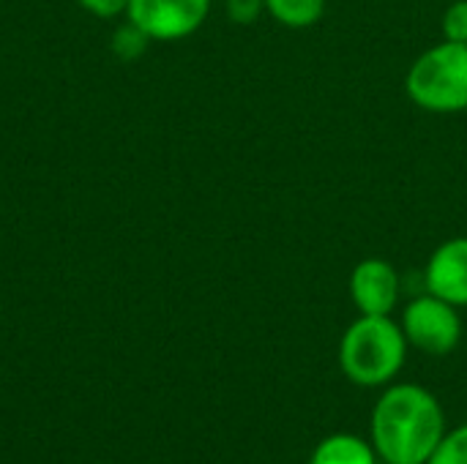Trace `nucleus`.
<instances>
[{
	"instance_id": "nucleus-13",
	"label": "nucleus",
	"mask_w": 467,
	"mask_h": 464,
	"mask_svg": "<svg viewBox=\"0 0 467 464\" xmlns=\"http://www.w3.org/2000/svg\"><path fill=\"white\" fill-rule=\"evenodd\" d=\"M233 25H254L265 14V0H224Z\"/></svg>"
},
{
	"instance_id": "nucleus-2",
	"label": "nucleus",
	"mask_w": 467,
	"mask_h": 464,
	"mask_svg": "<svg viewBox=\"0 0 467 464\" xmlns=\"http://www.w3.org/2000/svg\"><path fill=\"white\" fill-rule=\"evenodd\" d=\"M408 339L391 314H361L339 342V366L353 386H389L405 366Z\"/></svg>"
},
{
	"instance_id": "nucleus-10",
	"label": "nucleus",
	"mask_w": 467,
	"mask_h": 464,
	"mask_svg": "<svg viewBox=\"0 0 467 464\" xmlns=\"http://www.w3.org/2000/svg\"><path fill=\"white\" fill-rule=\"evenodd\" d=\"M150 38L145 30H140L134 22H126L120 25L115 33H112V41H109V49L115 52V57L120 60H137L140 55H145Z\"/></svg>"
},
{
	"instance_id": "nucleus-12",
	"label": "nucleus",
	"mask_w": 467,
	"mask_h": 464,
	"mask_svg": "<svg viewBox=\"0 0 467 464\" xmlns=\"http://www.w3.org/2000/svg\"><path fill=\"white\" fill-rule=\"evenodd\" d=\"M441 30L446 41L467 44V0H454L441 19Z\"/></svg>"
},
{
	"instance_id": "nucleus-14",
	"label": "nucleus",
	"mask_w": 467,
	"mask_h": 464,
	"mask_svg": "<svg viewBox=\"0 0 467 464\" xmlns=\"http://www.w3.org/2000/svg\"><path fill=\"white\" fill-rule=\"evenodd\" d=\"M77 3H79L88 14L101 16V19L126 14V8H129V0H77Z\"/></svg>"
},
{
	"instance_id": "nucleus-3",
	"label": "nucleus",
	"mask_w": 467,
	"mask_h": 464,
	"mask_svg": "<svg viewBox=\"0 0 467 464\" xmlns=\"http://www.w3.org/2000/svg\"><path fill=\"white\" fill-rule=\"evenodd\" d=\"M408 98L435 115H457L467 109V44L441 41L424 49L405 74Z\"/></svg>"
},
{
	"instance_id": "nucleus-9",
	"label": "nucleus",
	"mask_w": 467,
	"mask_h": 464,
	"mask_svg": "<svg viewBox=\"0 0 467 464\" xmlns=\"http://www.w3.org/2000/svg\"><path fill=\"white\" fill-rule=\"evenodd\" d=\"M265 11L290 30H306L326 14V0H265Z\"/></svg>"
},
{
	"instance_id": "nucleus-1",
	"label": "nucleus",
	"mask_w": 467,
	"mask_h": 464,
	"mask_svg": "<svg viewBox=\"0 0 467 464\" xmlns=\"http://www.w3.org/2000/svg\"><path fill=\"white\" fill-rule=\"evenodd\" d=\"M369 432L378 459L386 464H427L449 429L438 397L424 386L402 383L380 394Z\"/></svg>"
},
{
	"instance_id": "nucleus-4",
	"label": "nucleus",
	"mask_w": 467,
	"mask_h": 464,
	"mask_svg": "<svg viewBox=\"0 0 467 464\" xmlns=\"http://www.w3.org/2000/svg\"><path fill=\"white\" fill-rule=\"evenodd\" d=\"M402 334L410 347L427 356H449L462 342V317L460 309L449 301L427 293L413 298L402 309Z\"/></svg>"
},
{
	"instance_id": "nucleus-7",
	"label": "nucleus",
	"mask_w": 467,
	"mask_h": 464,
	"mask_svg": "<svg viewBox=\"0 0 467 464\" xmlns=\"http://www.w3.org/2000/svg\"><path fill=\"white\" fill-rule=\"evenodd\" d=\"M424 284L427 293L449 301L457 309H467V235L443 241L430 254Z\"/></svg>"
},
{
	"instance_id": "nucleus-11",
	"label": "nucleus",
	"mask_w": 467,
	"mask_h": 464,
	"mask_svg": "<svg viewBox=\"0 0 467 464\" xmlns=\"http://www.w3.org/2000/svg\"><path fill=\"white\" fill-rule=\"evenodd\" d=\"M427 464H467V424L449 429Z\"/></svg>"
},
{
	"instance_id": "nucleus-5",
	"label": "nucleus",
	"mask_w": 467,
	"mask_h": 464,
	"mask_svg": "<svg viewBox=\"0 0 467 464\" xmlns=\"http://www.w3.org/2000/svg\"><path fill=\"white\" fill-rule=\"evenodd\" d=\"M211 3L213 0H129L126 16L145 30L150 41H181L205 25Z\"/></svg>"
},
{
	"instance_id": "nucleus-8",
	"label": "nucleus",
	"mask_w": 467,
	"mask_h": 464,
	"mask_svg": "<svg viewBox=\"0 0 467 464\" xmlns=\"http://www.w3.org/2000/svg\"><path fill=\"white\" fill-rule=\"evenodd\" d=\"M309 464H378V451L358 435H331L317 443Z\"/></svg>"
},
{
	"instance_id": "nucleus-6",
	"label": "nucleus",
	"mask_w": 467,
	"mask_h": 464,
	"mask_svg": "<svg viewBox=\"0 0 467 464\" xmlns=\"http://www.w3.org/2000/svg\"><path fill=\"white\" fill-rule=\"evenodd\" d=\"M348 290L361 314H391L402 295V279L389 260L367 257L350 271Z\"/></svg>"
}]
</instances>
